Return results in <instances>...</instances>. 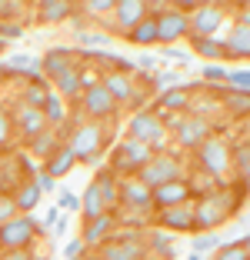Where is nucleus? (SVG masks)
Segmentation results:
<instances>
[{
	"mask_svg": "<svg viewBox=\"0 0 250 260\" xmlns=\"http://www.w3.org/2000/svg\"><path fill=\"white\" fill-rule=\"evenodd\" d=\"M137 180L153 190V187L170 184V180H183V167H180V160H177L174 153H153L150 160L137 170Z\"/></svg>",
	"mask_w": 250,
	"mask_h": 260,
	"instance_id": "nucleus-1",
	"label": "nucleus"
},
{
	"mask_svg": "<svg viewBox=\"0 0 250 260\" xmlns=\"http://www.w3.org/2000/svg\"><path fill=\"white\" fill-rule=\"evenodd\" d=\"M104 137H107V130L100 127V123H80V127H74V134H70L67 150L74 153L77 160H100Z\"/></svg>",
	"mask_w": 250,
	"mask_h": 260,
	"instance_id": "nucleus-2",
	"label": "nucleus"
},
{
	"mask_svg": "<svg viewBox=\"0 0 250 260\" xmlns=\"http://www.w3.org/2000/svg\"><path fill=\"white\" fill-rule=\"evenodd\" d=\"M40 230V223L30 214H17L10 220L0 223V250H23L34 240V234Z\"/></svg>",
	"mask_w": 250,
	"mask_h": 260,
	"instance_id": "nucleus-3",
	"label": "nucleus"
},
{
	"mask_svg": "<svg viewBox=\"0 0 250 260\" xmlns=\"http://www.w3.org/2000/svg\"><path fill=\"white\" fill-rule=\"evenodd\" d=\"M150 157H153V150L147 144H140V140H127V144H120L114 150V157H110V170H114V174H137Z\"/></svg>",
	"mask_w": 250,
	"mask_h": 260,
	"instance_id": "nucleus-4",
	"label": "nucleus"
},
{
	"mask_svg": "<svg viewBox=\"0 0 250 260\" xmlns=\"http://www.w3.org/2000/svg\"><path fill=\"white\" fill-rule=\"evenodd\" d=\"M197 157H200V164H204V170L210 177L227 174L230 164H234V150H230V147L224 144L220 137H207L204 144L197 147Z\"/></svg>",
	"mask_w": 250,
	"mask_h": 260,
	"instance_id": "nucleus-5",
	"label": "nucleus"
},
{
	"mask_svg": "<svg viewBox=\"0 0 250 260\" xmlns=\"http://www.w3.org/2000/svg\"><path fill=\"white\" fill-rule=\"evenodd\" d=\"M167 134V123L160 114H153V110H140V114L130 117V140H140V144H160Z\"/></svg>",
	"mask_w": 250,
	"mask_h": 260,
	"instance_id": "nucleus-6",
	"label": "nucleus"
},
{
	"mask_svg": "<svg viewBox=\"0 0 250 260\" xmlns=\"http://www.w3.org/2000/svg\"><path fill=\"white\" fill-rule=\"evenodd\" d=\"M153 17H157V44L160 40H164V44H174V40H180V37L190 34V14H183V10H177V7H167Z\"/></svg>",
	"mask_w": 250,
	"mask_h": 260,
	"instance_id": "nucleus-7",
	"label": "nucleus"
},
{
	"mask_svg": "<svg viewBox=\"0 0 250 260\" xmlns=\"http://www.w3.org/2000/svg\"><path fill=\"white\" fill-rule=\"evenodd\" d=\"M227 200L230 197H207V200H200V204L194 207V227L210 230V227H217V223H224L227 214H230Z\"/></svg>",
	"mask_w": 250,
	"mask_h": 260,
	"instance_id": "nucleus-8",
	"label": "nucleus"
},
{
	"mask_svg": "<svg viewBox=\"0 0 250 260\" xmlns=\"http://www.w3.org/2000/svg\"><path fill=\"white\" fill-rule=\"evenodd\" d=\"M224 23V10L217 4H200L197 10H190V34L194 37H213Z\"/></svg>",
	"mask_w": 250,
	"mask_h": 260,
	"instance_id": "nucleus-9",
	"label": "nucleus"
},
{
	"mask_svg": "<svg viewBox=\"0 0 250 260\" xmlns=\"http://www.w3.org/2000/svg\"><path fill=\"white\" fill-rule=\"evenodd\" d=\"M80 104H83V110H87L90 117H97V120H104V117H110L117 110V100L107 93L104 84H87V87H83Z\"/></svg>",
	"mask_w": 250,
	"mask_h": 260,
	"instance_id": "nucleus-10",
	"label": "nucleus"
},
{
	"mask_svg": "<svg viewBox=\"0 0 250 260\" xmlns=\"http://www.w3.org/2000/svg\"><path fill=\"white\" fill-rule=\"evenodd\" d=\"M190 193H194V184H187V180H170V184L153 187L150 204L157 207V210H164V207H180V204L190 200Z\"/></svg>",
	"mask_w": 250,
	"mask_h": 260,
	"instance_id": "nucleus-11",
	"label": "nucleus"
},
{
	"mask_svg": "<svg viewBox=\"0 0 250 260\" xmlns=\"http://www.w3.org/2000/svg\"><path fill=\"white\" fill-rule=\"evenodd\" d=\"M144 17H150L147 0H117L114 4V27H120L123 34H130Z\"/></svg>",
	"mask_w": 250,
	"mask_h": 260,
	"instance_id": "nucleus-12",
	"label": "nucleus"
},
{
	"mask_svg": "<svg viewBox=\"0 0 250 260\" xmlns=\"http://www.w3.org/2000/svg\"><path fill=\"white\" fill-rule=\"evenodd\" d=\"M150 187L140 184L137 177H120V204L123 207H134V210H150Z\"/></svg>",
	"mask_w": 250,
	"mask_h": 260,
	"instance_id": "nucleus-13",
	"label": "nucleus"
},
{
	"mask_svg": "<svg viewBox=\"0 0 250 260\" xmlns=\"http://www.w3.org/2000/svg\"><path fill=\"white\" fill-rule=\"evenodd\" d=\"M207 137H210V120H207V117H190V120L177 123V140H180V147H200Z\"/></svg>",
	"mask_w": 250,
	"mask_h": 260,
	"instance_id": "nucleus-14",
	"label": "nucleus"
},
{
	"mask_svg": "<svg viewBox=\"0 0 250 260\" xmlns=\"http://www.w3.org/2000/svg\"><path fill=\"white\" fill-rule=\"evenodd\" d=\"M157 223L164 230H194V207H164V210H157Z\"/></svg>",
	"mask_w": 250,
	"mask_h": 260,
	"instance_id": "nucleus-15",
	"label": "nucleus"
},
{
	"mask_svg": "<svg viewBox=\"0 0 250 260\" xmlns=\"http://www.w3.org/2000/svg\"><path fill=\"white\" fill-rule=\"evenodd\" d=\"M100 84L107 87V93L117 100V104H130V100H140L134 90V80H130V74H120V70H114V74H107Z\"/></svg>",
	"mask_w": 250,
	"mask_h": 260,
	"instance_id": "nucleus-16",
	"label": "nucleus"
},
{
	"mask_svg": "<svg viewBox=\"0 0 250 260\" xmlns=\"http://www.w3.org/2000/svg\"><path fill=\"white\" fill-rule=\"evenodd\" d=\"M14 123L20 127V134H23L27 140H30L34 134H40V130H47L44 110H40V107H30V104H23V107L14 114Z\"/></svg>",
	"mask_w": 250,
	"mask_h": 260,
	"instance_id": "nucleus-17",
	"label": "nucleus"
},
{
	"mask_svg": "<svg viewBox=\"0 0 250 260\" xmlns=\"http://www.w3.org/2000/svg\"><path fill=\"white\" fill-rule=\"evenodd\" d=\"M224 50L234 60H250V23H237L234 34L224 40Z\"/></svg>",
	"mask_w": 250,
	"mask_h": 260,
	"instance_id": "nucleus-18",
	"label": "nucleus"
},
{
	"mask_svg": "<svg viewBox=\"0 0 250 260\" xmlns=\"http://www.w3.org/2000/svg\"><path fill=\"white\" fill-rule=\"evenodd\" d=\"M93 184H97V190H100V197H104L107 210L120 204V177H117L114 170H100Z\"/></svg>",
	"mask_w": 250,
	"mask_h": 260,
	"instance_id": "nucleus-19",
	"label": "nucleus"
},
{
	"mask_svg": "<svg viewBox=\"0 0 250 260\" xmlns=\"http://www.w3.org/2000/svg\"><path fill=\"white\" fill-rule=\"evenodd\" d=\"M144 257V247L137 240H110L104 247V260H140Z\"/></svg>",
	"mask_w": 250,
	"mask_h": 260,
	"instance_id": "nucleus-20",
	"label": "nucleus"
},
{
	"mask_svg": "<svg viewBox=\"0 0 250 260\" xmlns=\"http://www.w3.org/2000/svg\"><path fill=\"white\" fill-rule=\"evenodd\" d=\"M53 84H57V90H60L64 97H77V93H83V87H87V80H83V67L74 63V67H70L67 74H60Z\"/></svg>",
	"mask_w": 250,
	"mask_h": 260,
	"instance_id": "nucleus-21",
	"label": "nucleus"
},
{
	"mask_svg": "<svg viewBox=\"0 0 250 260\" xmlns=\"http://www.w3.org/2000/svg\"><path fill=\"white\" fill-rule=\"evenodd\" d=\"M70 67H74V54H70V50H50V54L44 57V74L50 77V80L67 74Z\"/></svg>",
	"mask_w": 250,
	"mask_h": 260,
	"instance_id": "nucleus-22",
	"label": "nucleus"
},
{
	"mask_svg": "<svg viewBox=\"0 0 250 260\" xmlns=\"http://www.w3.org/2000/svg\"><path fill=\"white\" fill-rule=\"evenodd\" d=\"M110 230H114V217L110 214L93 217V220H87V227H83V244H100Z\"/></svg>",
	"mask_w": 250,
	"mask_h": 260,
	"instance_id": "nucleus-23",
	"label": "nucleus"
},
{
	"mask_svg": "<svg viewBox=\"0 0 250 260\" xmlns=\"http://www.w3.org/2000/svg\"><path fill=\"white\" fill-rule=\"evenodd\" d=\"M77 164V157L67 150V147H57V150L47 157V170L44 174H50V177H64V174H70V167Z\"/></svg>",
	"mask_w": 250,
	"mask_h": 260,
	"instance_id": "nucleus-24",
	"label": "nucleus"
},
{
	"mask_svg": "<svg viewBox=\"0 0 250 260\" xmlns=\"http://www.w3.org/2000/svg\"><path fill=\"white\" fill-rule=\"evenodd\" d=\"M80 210H83V220H93V217H100V214H110L107 204H104V197H100V190H97V184H90L87 190H83Z\"/></svg>",
	"mask_w": 250,
	"mask_h": 260,
	"instance_id": "nucleus-25",
	"label": "nucleus"
},
{
	"mask_svg": "<svg viewBox=\"0 0 250 260\" xmlns=\"http://www.w3.org/2000/svg\"><path fill=\"white\" fill-rule=\"evenodd\" d=\"M127 37H130V44H140V47H144V44H157V17H153V14L144 17Z\"/></svg>",
	"mask_w": 250,
	"mask_h": 260,
	"instance_id": "nucleus-26",
	"label": "nucleus"
},
{
	"mask_svg": "<svg viewBox=\"0 0 250 260\" xmlns=\"http://www.w3.org/2000/svg\"><path fill=\"white\" fill-rule=\"evenodd\" d=\"M194 54L207 57V60H220V57H227V50L220 37H194Z\"/></svg>",
	"mask_w": 250,
	"mask_h": 260,
	"instance_id": "nucleus-27",
	"label": "nucleus"
},
{
	"mask_svg": "<svg viewBox=\"0 0 250 260\" xmlns=\"http://www.w3.org/2000/svg\"><path fill=\"white\" fill-rule=\"evenodd\" d=\"M37 200H40V190H37V184H34V180H27V184H20V190L14 193L17 214H30L34 207H37Z\"/></svg>",
	"mask_w": 250,
	"mask_h": 260,
	"instance_id": "nucleus-28",
	"label": "nucleus"
},
{
	"mask_svg": "<svg viewBox=\"0 0 250 260\" xmlns=\"http://www.w3.org/2000/svg\"><path fill=\"white\" fill-rule=\"evenodd\" d=\"M53 150H57V134H53L50 127L30 137V153H34V157H44V160H47Z\"/></svg>",
	"mask_w": 250,
	"mask_h": 260,
	"instance_id": "nucleus-29",
	"label": "nucleus"
},
{
	"mask_svg": "<svg viewBox=\"0 0 250 260\" xmlns=\"http://www.w3.org/2000/svg\"><path fill=\"white\" fill-rule=\"evenodd\" d=\"M44 120L47 123H64L67 120V104H64V97L60 93H47V100H44Z\"/></svg>",
	"mask_w": 250,
	"mask_h": 260,
	"instance_id": "nucleus-30",
	"label": "nucleus"
},
{
	"mask_svg": "<svg viewBox=\"0 0 250 260\" xmlns=\"http://www.w3.org/2000/svg\"><path fill=\"white\" fill-rule=\"evenodd\" d=\"M160 107H164V110H183V107H190L187 90H183V87H174V90H167L164 97H160Z\"/></svg>",
	"mask_w": 250,
	"mask_h": 260,
	"instance_id": "nucleus-31",
	"label": "nucleus"
},
{
	"mask_svg": "<svg viewBox=\"0 0 250 260\" xmlns=\"http://www.w3.org/2000/svg\"><path fill=\"white\" fill-rule=\"evenodd\" d=\"M227 107L234 114H250V90H227Z\"/></svg>",
	"mask_w": 250,
	"mask_h": 260,
	"instance_id": "nucleus-32",
	"label": "nucleus"
},
{
	"mask_svg": "<svg viewBox=\"0 0 250 260\" xmlns=\"http://www.w3.org/2000/svg\"><path fill=\"white\" fill-rule=\"evenodd\" d=\"M10 134H14V114L0 107V147L10 144Z\"/></svg>",
	"mask_w": 250,
	"mask_h": 260,
	"instance_id": "nucleus-33",
	"label": "nucleus"
},
{
	"mask_svg": "<svg viewBox=\"0 0 250 260\" xmlns=\"http://www.w3.org/2000/svg\"><path fill=\"white\" fill-rule=\"evenodd\" d=\"M44 100H47V90H44V84H30L27 87V97H23V104H30V107H44Z\"/></svg>",
	"mask_w": 250,
	"mask_h": 260,
	"instance_id": "nucleus-34",
	"label": "nucleus"
},
{
	"mask_svg": "<svg viewBox=\"0 0 250 260\" xmlns=\"http://www.w3.org/2000/svg\"><path fill=\"white\" fill-rule=\"evenodd\" d=\"M217 260H247V253H243V244L237 240V244H224L217 253Z\"/></svg>",
	"mask_w": 250,
	"mask_h": 260,
	"instance_id": "nucleus-35",
	"label": "nucleus"
},
{
	"mask_svg": "<svg viewBox=\"0 0 250 260\" xmlns=\"http://www.w3.org/2000/svg\"><path fill=\"white\" fill-rule=\"evenodd\" d=\"M117 0H83V10L87 14H114Z\"/></svg>",
	"mask_w": 250,
	"mask_h": 260,
	"instance_id": "nucleus-36",
	"label": "nucleus"
},
{
	"mask_svg": "<svg viewBox=\"0 0 250 260\" xmlns=\"http://www.w3.org/2000/svg\"><path fill=\"white\" fill-rule=\"evenodd\" d=\"M227 80L234 84V90H250V70H234L227 74Z\"/></svg>",
	"mask_w": 250,
	"mask_h": 260,
	"instance_id": "nucleus-37",
	"label": "nucleus"
},
{
	"mask_svg": "<svg viewBox=\"0 0 250 260\" xmlns=\"http://www.w3.org/2000/svg\"><path fill=\"white\" fill-rule=\"evenodd\" d=\"M10 217H17V204H14V197H4L0 193V223L10 220Z\"/></svg>",
	"mask_w": 250,
	"mask_h": 260,
	"instance_id": "nucleus-38",
	"label": "nucleus"
},
{
	"mask_svg": "<svg viewBox=\"0 0 250 260\" xmlns=\"http://www.w3.org/2000/svg\"><path fill=\"white\" fill-rule=\"evenodd\" d=\"M234 160H237V167H240L243 174L250 177V147H237V153H234Z\"/></svg>",
	"mask_w": 250,
	"mask_h": 260,
	"instance_id": "nucleus-39",
	"label": "nucleus"
},
{
	"mask_svg": "<svg viewBox=\"0 0 250 260\" xmlns=\"http://www.w3.org/2000/svg\"><path fill=\"white\" fill-rule=\"evenodd\" d=\"M194 247H197V250H210V247H220V237H217V234H207V237L194 240Z\"/></svg>",
	"mask_w": 250,
	"mask_h": 260,
	"instance_id": "nucleus-40",
	"label": "nucleus"
},
{
	"mask_svg": "<svg viewBox=\"0 0 250 260\" xmlns=\"http://www.w3.org/2000/svg\"><path fill=\"white\" fill-rule=\"evenodd\" d=\"M34 184H37V190H40V193H47V190H53V177L40 170V174L34 177Z\"/></svg>",
	"mask_w": 250,
	"mask_h": 260,
	"instance_id": "nucleus-41",
	"label": "nucleus"
},
{
	"mask_svg": "<svg viewBox=\"0 0 250 260\" xmlns=\"http://www.w3.org/2000/svg\"><path fill=\"white\" fill-rule=\"evenodd\" d=\"M174 234H153V250H170Z\"/></svg>",
	"mask_w": 250,
	"mask_h": 260,
	"instance_id": "nucleus-42",
	"label": "nucleus"
},
{
	"mask_svg": "<svg viewBox=\"0 0 250 260\" xmlns=\"http://www.w3.org/2000/svg\"><path fill=\"white\" fill-rule=\"evenodd\" d=\"M60 207H64V210H80V197H77V193H64Z\"/></svg>",
	"mask_w": 250,
	"mask_h": 260,
	"instance_id": "nucleus-43",
	"label": "nucleus"
},
{
	"mask_svg": "<svg viewBox=\"0 0 250 260\" xmlns=\"http://www.w3.org/2000/svg\"><path fill=\"white\" fill-rule=\"evenodd\" d=\"M10 67H30V70H37V60H34V57H10Z\"/></svg>",
	"mask_w": 250,
	"mask_h": 260,
	"instance_id": "nucleus-44",
	"label": "nucleus"
},
{
	"mask_svg": "<svg viewBox=\"0 0 250 260\" xmlns=\"http://www.w3.org/2000/svg\"><path fill=\"white\" fill-rule=\"evenodd\" d=\"M204 80H227V70H220V67H207V70H204Z\"/></svg>",
	"mask_w": 250,
	"mask_h": 260,
	"instance_id": "nucleus-45",
	"label": "nucleus"
},
{
	"mask_svg": "<svg viewBox=\"0 0 250 260\" xmlns=\"http://www.w3.org/2000/svg\"><path fill=\"white\" fill-rule=\"evenodd\" d=\"M174 7L183 10V14H190V10H197V7H200V0H174Z\"/></svg>",
	"mask_w": 250,
	"mask_h": 260,
	"instance_id": "nucleus-46",
	"label": "nucleus"
},
{
	"mask_svg": "<svg viewBox=\"0 0 250 260\" xmlns=\"http://www.w3.org/2000/svg\"><path fill=\"white\" fill-rule=\"evenodd\" d=\"M0 260H30V253H27V250H4Z\"/></svg>",
	"mask_w": 250,
	"mask_h": 260,
	"instance_id": "nucleus-47",
	"label": "nucleus"
},
{
	"mask_svg": "<svg viewBox=\"0 0 250 260\" xmlns=\"http://www.w3.org/2000/svg\"><path fill=\"white\" fill-rule=\"evenodd\" d=\"M147 7H150V14H153V10H157V14H160V10L174 7V0H147Z\"/></svg>",
	"mask_w": 250,
	"mask_h": 260,
	"instance_id": "nucleus-48",
	"label": "nucleus"
},
{
	"mask_svg": "<svg viewBox=\"0 0 250 260\" xmlns=\"http://www.w3.org/2000/svg\"><path fill=\"white\" fill-rule=\"evenodd\" d=\"M160 84H177V70H167V74H160Z\"/></svg>",
	"mask_w": 250,
	"mask_h": 260,
	"instance_id": "nucleus-49",
	"label": "nucleus"
},
{
	"mask_svg": "<svg viewBox=\"0 0 250 260\" xmlns=\"http://www.w3.org/2000/svg\"><path fill=\"white\" fill-rule=\"evenodd\" d=\"M80 247H83V244H80V240H74V244H70V247H67V260H74V257H77V253H80Z\"/></svg>",
	"mask_w": 250,
	"mask_h": 260,
	"instance_id": "nucleus-50",
	"label": "nucleus"
},
{
	"mask_svg": "<svg viewBox=\"0 0 250 260\" xmlns=\"http://www.w3.org/2000/svg\"><path fill=\"white\" fill-rule=\"evenodd\" d=\"M57 217H60V214H57V207H53L50 214H47V227H53V223H57Z\"/></svg>",
	"mask_w": 250,
	"mask_h": 260,
	"instance_id": "nucleus-51",
	"label": "nucleus"
},
{
	"mask_svg": "<svg viewBox=\"0 0 250 260\" xmlns=\"http://www.w3.org/2000/svg\"><path fill=\"white\" fill-rule=\"evenodd\" d=\"M240 244H243V253H247V260H250V234H247V237L240 240Z\"/></svg>",
	"mask_w": 250,
	"mask_h": 260,
	"instance_id": "nucleus-52",
	"label": "nucleus"
},
{
	"mask_svg": "<svg viewBox=\"0 0 250 260\" xmlns=\"http://www.w3.org/2000/svg\"><path fill=\"white\" fill-rule=\"evenodd\" d=\"M144 260H164V257H144Z\"/></svg>",
	"mask_w": 250,
	"mask_h": 260,
	"instance_id": "nucleus-53",
	"label": "nucleus"
},
{
	"mask_svg": "<svg viewBox=\"0 0 250 260\" xmlns=\"http://www.w3.org/2000/svg\"><path fill=\"white\" fill-rule=\"evenodd\" d=\"M200 4H217V0H200Z\"/></svg>",
	"mask_w": 250,
	"mask_h": 260,
	"instance_id": "nucleus-54",
	"label": "nucleus"
},
{
	"mask_svg": "<svg viewBox=\"0 0 250 260\" xmlns=\"http://www.w3.org/2000/svg\"><path fill=\"white\" fill-rule=\"evenodd\" d=\"M247 7H250V0H247Z\"/></svg>",
	"mask_w": 250,
	"mask_h": 260,
	"instance_id": "nucleus-55",
	"label": "nucleus"
}]
</instances>
